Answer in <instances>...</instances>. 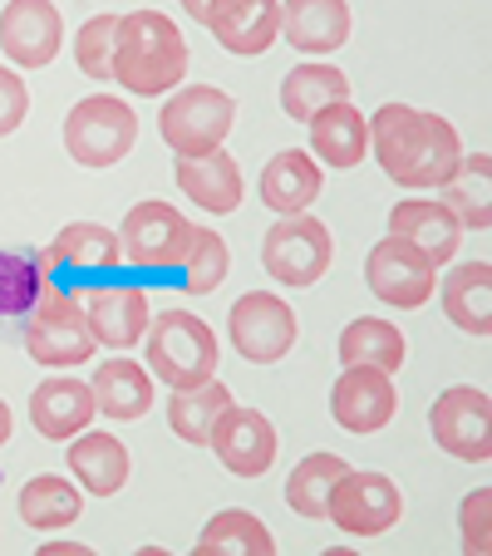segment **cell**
Listing matches in <instances>:
<instances>
[{
	"label": "cell",
	"mask_w": 492,
	"mask_h": 556,
	"mask_svg": "<svg viewBox=\"0 0 492 556\" xmlns=\"http://www.w3.org/2000/svg\"><path fill=\"white\" fill-rule=\"evenodd\" d=\"M94 414H99L94 389L74 375H50L30 394V424L54 443H70L74 433H85L94 424Z\"/></svg>",
	"instance_id": "obj_20"
},
{
	"label": "cell",
	"mask_w": 492,
	"mask_h": 556,
	"mask_svg": "<svg viewBox=\"0 0 492 556\" xmlns=\"http://www.w3.org/2000/svg\"><path fill=\"white\" fill-rule=\"evenodd\" d=\"M188 79V40L178 21L163 11H128L118 15L114 35V85L138 99H157Z\"/></svg>",
	"instance_id": "obj_2"
},
{
	"label": "cell",
	"mask_w": 492,
	"mask_h": 556,
	"mask_svg": "<svg viewBox=\"0 0 492 556\" xmlns=\"http://www.w3.org/2000/svg\"><path fill=\"white\" fill-rule=\"evenodd\" d=\"M114 35H118V15H94L79 25L74 35V64L89 79H114Z\"/></svg>",
	"instance_id": "obj_37"
},
{
	"label": "cell",
	"mask_w": 492,
	"mask_h": 556,
	"mask_svg": "<svg viewBox=\"0 0 492 556\" xmlns=\"http://www.w3.org/2000/svg\"><path fill=\"white\" fill-rule=\"evenodd\" d=\"M231 124H237V99L212 85H178L163 104V114H157V134L178 157L227 148Z\"/></svg>",
	"instance_id": "obj_5"
},
{
	"label": "cell",
	"mask_w": 492,
	"mask_h": 556,
	"mask_svg": "<svg viewBox=\"0 0 492 556\" xmlns=\"http://www.w3.org/2000/svg\"><path fill=\"white\" fill-rule=\"evenodd\" d=\"M231 404V389L222 384L217 375L207 379V384H192V389H173L168 400V429L178 433L182 443H207L212 424H217V414Z\"/></svg>",
	"instance_id": "obj_33"
},
{
	"label": "cell",
	"mask_w": 492,
	"mask_h": 556,
	"mask_svg": "<svg viewBox=\"0 0 492 556\" xmlns=\"http://www.w3.org/2000/svg\"><path fill=\"white\" fill-rule=\"evenodd\" d=\"M192 242V222L182 217L168 202H138L128 207L124 227H118V252L134 266H153V271H168L188 256Z\"/></svg>",
	"instance_id": "obj_9"
},
{
	"label": "cell",
	"mask_w": 492,
	"mask_h": 556,
	"mask_svg": "<svg viewBox=\"0 0 492 556\" xmlns=\"http://www.w3.org/2000/svg\"><path fill=\"white\" fill-rule=\"evenodd\" d=\"M64 45V21L50 0H11L0 11V50L15 70H45Z\"/></svg>",
	"instance_id": "obj_16"
},
{
	"label": "cell",
	"mask_w": 492,
	"mask_h": 556,
	"mask_svg": "<svg viewBox=\"0 0 492 556\" xmlns=\"http://www.w3.org/2000/svg\"><path fill=\"white\" fill-rule=\"evenodd\" d=\"M182 11H188L192 21H202V11H207V0H182Z\"/></svg>",
	"instance_id": "obj_42"
},
{
	"label": "cell",
	"mask_w": 492,
	"mask_h": 556,
	"mask_svg": "<svg viewBox=\"0 0 492 556\" xmlns=\"http://www.w3.org/2000/svg\"><path fill=\"white\" fill-rule=\"evenodd\" d=\"M350 30H355L350 0H281V40L301 54L325 60V54L345 50Z\"/></svg>",
	"instance_id": "obj_18"
},
{
	"label": "cell",
	"mask_w": 492,
	"mask_h": 556,
	"mask_svg": "<svg viewBox=\"0 0 492 556\" xmlns=\"http://www.w3.org/2000/svg\"><path fill=\"white\" fill-rule=\"evenodd\" d=\"M11 404H5V400H0V448H5V439H11Z\"/></svg>",
	"instance_id": "obj_41"
},
{
	"label": "cell",
	"mask_w": 492,
	"mask_h": 556,
	"mask_svg": "<svg viewBox=\"0 0 492 556\" xmlns=\"http://www.w3.org/2000/svg\"><path fill=\"white\" fill-rule=\"evenodd\" d=\"M202 25L227 54H266L281 40V0H207Z\"/></svg>",
	"instance_id": "obj_15"
},
{
	"label": "cell",
	"mask_w": 492,
	"mask_h": 556,
	"mask_svg": "<svg viewBox=\"0 0 492 556\" xmlns=\"http://www.w3.org/2000/svg\"><path fill=\"white\" fill-rule=\"evenodd\" d=\"M198 552H207V556H217V552L266 556V552H276V536L266 532V522L256 513H247V507H227V513H217L207 527H202Z\"/></svg>",
	"instance_id": "obj_34"
},
{
	"label": "cell",
	"mask_w": 492,
	"mask_h": 556,
	"mask_svg": "<svg viewBox=\"0 0 492 556\" xmlns=\"http://www.w3.org/2000/svg\"><path fill=\"white\" fill-rule=\"evenodd\" d=\"M399 513H404V497H399L394 478L389 472H359V468H350L340 478L336 493H330V507H325V517L350 536L389 532L399 522Z\"/></svg>",
	"instance_id": "obj_12"
},
{
	"label": "cell",
	"mask_w": 492,
	"mask_h": 556,
	"mask_svg": "<svg viewBox=\"0 0 492 556\" xmlns=\"http://www.w3.org/2000/svg\"><path fill=\"white\" fill-rule=\"evenodd\" d=\"M389 237H399V242H408L414 252H424L433 266H449L453 256H458L463 227L439 198H404L389 212Z\"/></svg>",
	"instance_id": "obj_19"
},
{
	"label": "cell",
	"mask_w": 492,
	"mask_h": 556,
	"mask_svg": "<svg viewBox=\"0 0 492 556\" xmlns=\"http://www.w3.org/2000/svg\"><path fill=\"white\" fill-rule=\"evenodd\" d=\"M138 138V118L124 99L114 94H89L70 109L64 118V148L79 168H114L124 163L128 148Z\"/></svg>",
	"instance_id": "obj_6"
},
{
	"label": "cell",
	"mask_w": 492,
	"mask_h": 556,
	"mask_svg": "<svg viewBox=\"0 0 492 556\" xmlns=\"http://www.w3.org/2000/svg\"><path fill=\"white\" fill-rule=\"evenodd\" d=\"M488 178H492L488 153H468V157L458 163V173L443 182V198H439V202L453 212V217H458L463 231H488V222H492Z\"/></svg>",
	"instance_id": "obj_31"
},
{
	"label": "cell",
	"mask_w": 492,
	"mask_h": 556,
	"mask_svg": "<svg viewBox=\"0 0 492 556\" xmlns=\"http://www.w3.org/2000/svg\"><path fill=\"white\" fill-rule=\"evenodd\" d=\"M365 281L384 305L419 311L433 295V286H439V266L424 252H414L408 242H399V237H384V242H375L365 256Z\"/></svg>",
	"instance_id": "obj_13"
},
{
	"label": "cell",
	"mask_w": 492,
	"mask_h": 556,
	"mask_svg": "<svg viewBox=\"0 0 492 556\" xmlns=\"http://www.w3.org/2000/svg\"><path fill=\"white\" fill-rule=\"evenodd\" d=\"M25 118H30V85L15 64H0V138H11Z\"/></svg>",
	"instance_id": "obj_39"
},
{
	"label": "cell",
	"mask_w": 492,
	"mask_h": 556,
	"mask_svg": "<svg viewBox=\"0 0 492 556\" xmlns=\"http://www.w3.org/2000/svg\"><path fill=\"white\" fill-rule=\"evenodd\" d=\"M429 429L433 443H439L449 458L463 463H488L492 453V404L482 389L458 384V389H443L439 400L429 409Z\"/></svg>",
	"instance_id": "obj_11"
},
{
	"label": "cell",
	"mask_w": 492,
	"mask_h": 556,
	"mask_svg": "<svg viewBox=\"0 0 492 556\" xmlns=\"http://www.w3.org/2000/svg\"><path fill=\"white\" fill-rule=\"evenodd\" d=\"M340 99H350V79H345V70H336V64H325V60L295 64L281 79V109L295 124L315 118L325 104H340Z\"/></svg>",
	"instance_id": "obj_28"
},
{
	"label": "cell",
	"mask_w": 492,
	"mask_h": 556,
	"mask_svg": "<svg viewBox=\"0 0 492 556\" xmlns=\"http://www.w3.org/2000/svg\"><path fill=\"white\" fill-rule=\"evenodd\" d=\"M350 472L345 458H336V453H311V458H301L291 468V478H286V503H291L295 517H325V507H330V493H336V483Z\"/></svg>",
	"instance_id": "obj_32"
},
{
	"label": "cell",
	"mask_w": 492,
	"mask_h": 556,
	"mask_svg": "<svg viewBox=\"0 0 492 556\" xmlns=\"http://www.w3.org/2000/svg\"><path fill=\"white\" fill-rule=\"evenodd\" d=\"M85 301V320L94 345L104 350H134L148 330V295L138 286H94V291L79 295Z\"/></svg>",
	"instance_id": "obj_17"
},
{
	"label": "cell",
	"mask_w": 492,
	"mask_h": 556,
	"mask_svg": "<svg viewBox=\"0 0 492 556\" xmlns=\"http://www.w3.org/2000/svg\"><path fill=\"white\" fill-rule=\"evenodd\" d=\"M227 336H231V345H237L241 359H252V365H276V359H286L295 345V311L272 291H247L237 305H231Z\"/></svg>",
	"instance_id": "obj_8"
},
{
	"label": "cell",
	"mask_w": 492,
	"mask_h": 556,
	"mask_svg": "<svg viewBox=\"0 0 492 556\" xmlns=\"http://www.w3.org/2000/svg\"><path fill=\"white\" fill-rule=\"evenodd\" d=\"M330 414L345 433H379L399 414L394 375L375 365H345L330 389Z\"/></svg>",
	"instance_id": "obj_14"
},
{
	"label": "cell",
	"mask_w": 492,
	"mask_h": 556,
	"mask_svg": "<svg viewBox=\"0 0 492 556\" xmlns=\"http://www.w3.org/2000/svg\"><path fill=\"white\" fill-rule=\"evenodd\" d=\"M458 532H463V546H468V552H478V556L492 552V493L488 488H478V493L463 497Z\"/></svg>",
	"instance_id": "obj_38"
},
{
	"label": "cell",
	"mask_w": 492,
	"mask_h": 556,
	"mask_svg": "<svg viewBox=\"0 0 492 556\" xmlns=\"http://www.w3.org/2000/svg\"><path fill=\"white\" fill-rule=\"evenodd\" d=\"M79 552H89L85 542H45L40 546V556H79Z\"/></svg>",
	"instance_id": "obj_40"
},
{
	"label": "cell",
	"mask_w": 492,
	"mask_h": 556,
	"mask_svg": "<svg viewBox=\"0 0 492 556\" xmlns=\"http://www.w3.org/2000/svg\"><path fill=\"white\" fill-rule=\"evenodd\" d=\"M148 375L168 389L207 384L217 375V336L202 315L188 311H163L148 320Z\"/></svg>",
	"instance_id": "obj_3"
},
{
	"label": "cell",
	"mask_w": 492,
	"mask_h": 556,
	"mask_svg": "<svg viewBox=\"0 0 492 556\" xmlns=\"http://www.w3.org/2000/svg\"><path fill=\"white\" fill-rule=\"evenodd\" d=\"M433 291L443 295V315L468 336H488L492 330V266L488 262H458L449 266Z\"/></svg>",
	"instance_id": "obj_26"
},
{
	"label": "cell",
	"mask_w": 492,
	"mask_h": 556,
	"mask_svg": "<svg viewBox=\"0 0 492 556\" xmlns=\"http://www.w3.org/2000/svg\"><path fill=\"white\" fill-rule=\"evenodd\" d=\"M25 350L45 369H74L94 359V336L85 320V301L60 286H45L40 301L30 305V326H25Z\"/></svg>",
	"instance_id": "obj_4"
},
{
	"label": "cell",
	"mask_w": 492,
	"mask_h": 556,
	"mask_svg": "<svg viewBox=\"0 0 492 556\" xmlns=\"http://www.w3.org/2000/svg\"><path fill=\"white\" fill-rule=\"evenodd\" d=\"M45 291V271L35 256L0 252V315H30Z\"/></svg>",
	"instance_id": "obj_36"
},
{
	"label": "cell",
	"mask_w": 492,
	"mask_h": 556,
	"mask_svg": "<svg viewBox=\"0 0 492 556\" xmlns=\"http://www.w3.org/2000/svg\"><path fill=\"white\" fill-rule=\"evenodd\" d=\"M369 157L399 188H443L463 163V138L429 109L384 104L369 114Z\"/></svg>",
	"instance_id": "obj_1"
},
{
	"label": "cell",
	"mask_w": 492,
	"mask_h": 556,
	"mask_svg": "<svg viewBox=\"0 0 492 556\" xmlns=\"http://www.w3.org/2000/svg\"><path fill=\"white\" fill-rule=\"evenodd\" d=\"M340 365H375L394 375L404 365V330L394 320H379V315H359L340 330Z\"/></svg>",
	"instance_id": "obj_30"
},
{
	"label": "cell",
	"mask_w": 492,
	"mask_h": 556,
	"mask_svg": "<svg viewBox=\"0 0 492 556\" xmlns=\"http://www.w3.org/2000/svg\"><path fill=\"white\" fill-rule=\"evenodd\" d=\"M305 128H311V157H320L330 168L350 173L369 157V118L350 99L325 104L315 118H305Z\"/></svg>",
	"instance_id": "obj_21"
},
{
	"label": "cell",
	"mask_w": 492,
	"mask_h": 556,
	"mask_svg": "<svg viewBox=\"0 0 492 556\" xmlns=\"http://www.w3.org/2000/svg\"><path fill=\"white\" fill-rule=\"evenodd\" d=\"M89 389H94L99 414L114 424H134L153 409V375L138 359H124V355L104 359L94 369V379H89Z\"/></svg>",
	"instance_id": "obj_25"
},
{
	"label": "cell",
	"mask_w": 492,
	"mask_h": 556,
	"mask_svg": "<svg viewBox=\"0 0 492 556\" xmlns=\"http://www.w3.org/2000/svg\"><path fill=\"white\" fill-rule=\"evenodd\" d=\"M182 291L188 295H212L231 271V252L212 227H192V242H188V256H182Z\"/></svg>",
	"instance_id": "obj_35"
},
{
	"label": "cell",
	"mask_w": 492,
	"mask_h": 556,
	"mask_svg": "<svg viewBox=\"0 0 492 556\" xmlns=\"http://www.w3.org/2000/svg\"><path fill=\"white\" fill-rule=\"evenodd\" d=\"M320 163L305 148H281L262 168V202L276 217H295V212H311V202L320 198Z\"/></svg>",
	"instance_id": "obj_24"
},
{
	"label": "cell",
	"mask_w": 492,
	"mask_h": 556,
	"mask_svg": "<svg viewBox=\"0 0 492 556\" xmlns=\"http://www.w3.org/2000/svg\"><path fill=\"white\" fill-rule=\"evenodd\" d=\"M85 513V488H74L60 472H40L21 488V522L35 532H60Z\"/></svg>",
	"instance_id": "obj_29"
},
{
	"label": "cell",
	"mask_w": 492,
	"mask_h": 556,
	"mask_svg": "<svg viewBox=\"0 0 492 556\" xmlns=\"http://www.w3.org/2000/svg\"><path fill=\"white\" fill-rule=\"evenodd\" d=\"M128 448L114 439V433H74L70 439V472H74V483L85 488V493L94 497H114L118 488L128 483Z\"/></svg>",
	"instance_id": "obj_27"
},
{
	"label": "cell",
	"mask_w": 492,
	"mask_h": 556,
	"mask_svg": "<svg viewBox=\"0 0 492 556\" xmlns=\"http://www.w3.org/2000/svg\"><path fill=\"white\" fill-rule=\"evenodd\" d=\"M35 262L40 271H114L124 252H118V231H109L104 222H70Z\"/></svg>",
	"instance_id": "obj_22"
},
{
	"label": "cell",
	"mask_w": 492,
	"mask_h": 556,
	"mask_svg": "<svg viewBox=\"0 0 492 556\" xmlns=\"http://www.w3.org/2000/svg\"><path fill=\"white\" fill-rule=\"evenodd\" d=\"M330 256H336V242H330V227L311 212H295V217H281L262 242V266L266 276H276L291 291H305L315 286L325 271H330Z\"/></svg>",
	"instance_id": "obj_7"
},
{
	"label": "cell",
	"mask_w": 492,
	"mask_h": 556,
	"mask_svg": "<svg viewBox=\"0 0 492 556\" xmlns=\"http://www.w3.org/2000/svg\"><path fill=\"white\" fill-rule=\"evenodd\" d=\"M207 448L217 453V463L227 472H237V478H262L276 463L281 433H276V424L266 419L262 409H247V404L231 400L227 409L217 414V424H212Z\"/></svg>",
	"instance_id": "obj_10"
},
{
	"label": "cell",
	"mask_w": 492,
	"mask_h": 556,
	"mask_svg": "<svg viewBox=\"0 0 492 556\" xmlns=\"http://www.w3.org/2000/svg\"><path fill=\"white\" fill-rule=\"evenodd\" d=\"M173 178H178V188L188 192L202 212H217V217L237 212V202H241V168L227 148H212V153H198V157H178Z\"/></svg>",
	"instance_id": "obj_23"
}]
</instances>
